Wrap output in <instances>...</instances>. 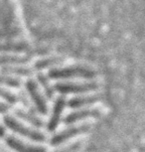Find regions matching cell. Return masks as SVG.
<instances>
[{"instance_id": "obj_1", "label": "cell", "mask_w": 145, "mask_h": 152, "mask_svg": "<svg viewBox=\"0 0 145 152\" xmlns=\"http://www.w3.org/2000/svg\"><path fill=\"white\" fill-rule=\"evenodd\" d=\"M95 76V72L92 69L75 66L64 69H53L49 72L50 79H70L74 77H79L85 79H93Z\"/></svg>"}, {"instance_id": "obj_2", "label": "cell", "mask_w": 145, "mask_h": 152, "mask_svg": "<svg viewBox=\"0 0 145 152\" xmlns=\"http://www.w3.org/2000/svg\"><path fill=\"white\" fill-rule=\"evenodd\" d=\"M4 123L6 124L10 129H12L15 132L21 134L23 136H26L28 138L34 140V141H39V142H44L46 140V137H45L44 134H42L39 131L33 130L29 127H26L24 126L22 123L18 122L17 120L12 116H5L4 117Z\"/></svg>"}, {"instance_id": "obj_3", "label": "cell", "mask_w": 145, "mask_h": 152, "mask_svg": "<svg viewBox=\"0 0 145 152\" xmlns=\"http://www.w3.org/2000/svg\"><path fill=\"white\" fill-rule=\"evenodd\" d=\"M98 88L95 83H87V84H79V83H60L55 86V88L63 94H76V93H87V91H95Z\"/></svg>"}, {"instance_id": "obj_4", "label": "cell", "mask_w": 145, "mask_h": 152, "mask_svg": "<svg viewBox=\"0 0 145 152\" xmlns=\"http://www.w3.org/2000/svg\"><path fill=\"white\" fill-rule=\"evenodd\" d=\"M90 124H82L79 126H75L72 128H68V129L62 131L58 134H56L55 136L52 137L51 139V144L52 145H59L61 143H63L66 140L72 138L74 136H77L81 133L87 132V130H90Z\"/></svg>"}, {"instance_id": "obj_5", "label": "cell", "mask_w": 145, "mask_h": 152, "mask_svg": "<svg viewBox=\"0 0 145 152\" xmlns=\"http://www.w3.org/2000/svg\"><path fill=\"white\" fill-rule=\"evenodd\" d=\"M26 88H27L28 93L30 94V96L32 97L34 104H36L37 108H38V110L42 114H47L48 110H47L46 102H45L44 97L42 96V94H40L36 83L32 81V80H29V81H27L26 83Z\"/></svg>"}, {"instance_id": "obj_6", "label": "cell", "mask_w": 145, "mask_h": 152, "mask_svg": "<svg viewBox=\"0 0 145 152\" xmlns=\"http://www.w3.org/2000/svg\"><path fill=\"white\" fill-rule=\"evenodd\" d=\"M7 145L14 149L17 152H47L46 148L42 146H35L30 144H25L21 140L15 138L13 136H9L6 138Z\"/></svg>"}, {"instance_id": "obj_7", "label": "cell", "mask_w": 145, "mask_h": 152, "mask_svg": "<svg viewBox=\"0 0 145 152\" xmlns=\"http://www.w3.org/2000/svg\"><path fill=\"white\" fill-rule=\"evenodd\" d=\"M99 115H101V110L98 108H86V110L74 111V113H70L69 115L65 117L64 122L67 124H71V123L85 119L87 117H98Z\"/></svg>"}, {"instance_id": "obj_8", "label": "cell", "mask_w": 145, "mask_h": 152, "mask_svg": "<svg viewBox=\"0 0 145 152\" xmlns=\"http://www.w3.org/2000/svg\"><path fill=\"white\" fill-rule=\"evenodd\" d=\"M65 104H66V102H65L64 97H59V99L56 100L52 117H51L49 124H48V130L53 131L57 127V125H58V123H59V120H60V117H61V113L65 107Z\"/></svg>"}, {"instance_id": "obj_9", "label": "cell", "mask_w": 145, "mask_h": 152, "mask_svg": "<svg viewBox=\"0 0 145 152\" xmlns=\"http://www.w3.org/2000/svg\"><path fill=\"white\" fill-rule=\"evenodd\" d=\"M101 99V96L98 94L95 96H78V97H74L69 102V107H84L87 104H92L95 102H98Z\"/></svg>"}, {"instance_id": "obj_10", "label": "cell", "mask_w": 145, "mask_h": 152, "mask_svg": "<svg viewBox=\"0 0 145 152\" xmlns=\"http://www.w3.org/2000/svg\"><path fill=\"white\" fill-rule=\"evenodd\" d=\"M16 115L20 117V118L26 120V121L30 122L31 124H33L34 126H37V127H42L44 125V122L42 121L39 117H37L35 114H32V113H25L23 110H16L15 111Z\"/></svg>"}, {"instance_id": "obj_11", "label": "cell", "mask_w": 145, "mask_h": 152, "mask_svg": "<svg viewBox=\"0 0 145 152\" xmlns=\"http://www.w3.org/2000/svg\"><path fill=\"white\" fill-rule=\"evenodd\" d=\"M29 62V59L25 57L18 56H0V65H19V64H26Z\"/></svg>"}, {"instance_id": "obj_12", "label": "cell", "mask_w": 145, "mask_h": 152, "mask_svg": "<svg viewBox=\"0 0 145 152\" xmlns=\"http://www.w3.org/2000/svg\"><path fill=\"white\" fill-rule=\"evenodd\" d=\"M2 73L9 74V75H17V76H30L32 71L27 68L22 67H4L1 69Z\"/></svg>"}, {"instance_id": "obj_13", "label": "cell", "mask_w": 145, "mask_h": 152, "mask_svg": "<svg viewBox=\"0 0 145 152\" xmlns=\"http://www.w3.org/2000/svg\"><path fill=\"white\" fill-rule=\"evenodd\" d=\"M60 61H61V59H59V58L45 59V60H42V61L37 62L36 64H35V66H34V68L37 69V70H40V69H44V68L50 67V66L59 64Z\"/></svg>"}, {"instance_id": "obj_14", "label": "cell", "mask_w": 145, "mask_h": 152, "mask_svg": "<svg viewBox=\"0 0 145 152\" xmlns=\"http://www.w3.org/2000/svg\"><path fill=\"white\" fill-rule=\"evenodd\" d=\"M0 84L9 86V87H12V88H19L20 85H21V81L15 78L1 76V75H0Z\"/></svg>"}, {"instance_id": "obj_15", "label": "cell", "mask_w": 145, "mask_h": 152, "mask_svg": "<svg viewBox=\"0 0 145 152\" xmlns=\"http://www.w3.org/2000/svg\"><path fill=\"white\" fill-rule=\"evenodd\" d=\"M38 80H39V82H40V84L42 85V87L44 88V90H45V93H46L47 94V96L48 97H50V99H52L53 97V90H52V88H51V86L49 84V82H48V80L45 78V77L43 76V75H41V74H39L38 75Z\"/></svg>"}, {"instance_id": "obj_16", "label": "cell", "mask_w": 145, "mask_h": 152, "mask_svg": "<svg viewBox=\"0 0 145 152\" xmlns=\"http://www.w3.org/2000/svg\"><path fill=\"white\" fill-rule=\"evenodd\" d=\"M0 97H2V99H4L5 100H7V102H10V104H15L17 102V99L14 94H12L10 91H8L1 88H0Z\"/></svg>"}, {"instance_id": "obj_17", "label": "cell", "mask_w": 145, "mask_h": 152, "mask_svg": "<svg viewBox=\"0 0 145 152\" xmlns=\"http://www.w3.org/2000/svg\"><path fill=\"white\" fill-rule=\"evenodd\" d=\"M79 146H81L79 143H76V144L71 145V146H69V147L60 149V150H57L55 152H74V151H76V150H78V149L79 148Z\"/></svg>"}, {"instance_id": "obj_18", "label": "cell", "mask_w": 145, "mask_h": 152, "mask_svg": "<svg viewBox=\"0 0 145 152\" xmlns=\"http://www.w3.org/2000/svg\"><path fill=\"white\" fill-rule=\"evenodd\" d=\"M8 110V107L6 104L0 102V113H5Z\"/></svg>"}, {"instance_id": "obj_19", "label": "cell", "mask_w": 145, "mask_h": 152, "mask_svg": "<svg viewBox=\"0 0 145 152\" xmlns=\"http://www.w3.org/2000/svg\"><path fill=\"white\" fill-rule=\"evenodd\" d=\"M4 135H5V130H4V128L0 125V137H3Z\"/></svg>"}]
</instances>
